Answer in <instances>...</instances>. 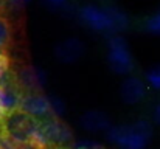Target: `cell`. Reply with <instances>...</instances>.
<instances>
[{
    "label": "cell",
    "instance_id": "6da1fadb",
    "mask_svg": "<svg viewBox=\"0 0 160 149\" xmlns=\"http://www.w3.org/2000/svg\"><path fill=\"white\" fill-rule=\"evenodd\" d=\"M79 22L95 33H103L107 36L120 34L129 28L128 14L117 6H98V5H84L78 9Z\"/></svg>",
    "mask_w": 160,
    "mask_h": 149
},
{
    "label": "cell",
    "instance_id": "7a4b0ae2",
    "mask_svg": "<svg viewBox=\"0 0 160 149\" xmlns=\"http://www.w3.org/2000/svg\"><path fill=\"white\" fill-rule=\"evenodd\" d=\"M154 129L151 121L137 120L129 124L112 126L106 132L107 140L118 149H146L152 138Z\"/></svg>",
    "mask_w": 160,
    "mask_h": 149
},
{
    "label": "cell",
    "instance_id": "3957f363",
    "mask_svg": "<svg viewBox=\"0 0 160 149\" xmlns=\"http://www.w3.org/2000/svg\"><path fill=\"white\" fill-rule=\"evenodd\" d=\"M19 110L34 120L62 118L65 113V104L61 98L47 97L42 92H27L22 95Z\"/></svg>",
    "mask_w": 160,
    "mask_h": 149
},
{
    "label": "cell",
    "instance_id": "277c9868",
    "mask_svg": "<svg viewBox=\"0 0 160 149\" xmlns=\"http://www.w3.org/2000/svg\"><path fill=\"white\" fill-rule=\"evenodd\" d=\"M106 59L110 70L117 75H131L135 62L126 39L120 34H112L106 41Z\"/></svg>",
    "mask_w": 160,
    "mask_h": 149
},
{
    "label": "cell",
    "instance_id": "5b68a950",
    "mask_svg": "<svg viewBox=\"0 0 160 149\" xmlns=\"http://www.w3.org/2000/svg\"><path fill=\"white\" fill-rule=\"evenodd\" d=\"M16 84L19 89L27 92H42L47 84V75L39 67H25L16 76Z\"/></svg>",
    "mask_w": 160,
    "mask_h": 149
},
{
    "label": "cell",
    "instance_id": "8992f818",
    "mask_svg": "<svg viewBox=\"0 0 160 149\" xmlns=\"http://www.w3.org/2000/svg\"><path fill=\"white\" fill-rule=\"evenodd\" d=\"M42 126L50 146H64L73 140V132L65 123L61 121V118L42 120Z\"/></svg>",
    "mask_w": 160,
    "mask_h": 149
},
{
    "label": "cell",
    "instance_id": "52a82bcc",
    "mask_svg": "<svg viewBox=\"0 0 160 149\" xmlns=\"http://www.w3.org/2000/svg\"><path fill=\"white\" fill-rule=\"evenodd\" d=\"M148 84L146 81H143L142 78L138 76H128L123 84H121V89H120V95L123 102L129 104V106H134V104H138L142 102L143 99L146 98V93H148Z\"/></svg>",
    "mask_w": 160,
    "mask_h": 149
},
{
    "label": "cell",
    "instance_id": "ba28073f",
    "mask_svg": "<svg viewBox=\"0 0 160 149\" xmlns=\"http://www.w3.org/2000/svg\"><path fill=\"white\" fill-rule=\"evenodd\" d=\"M84 51H86V45L79 39L68 37L54 47V57L62 64H73L82 57Z\"/></svg>",
    "mask_w": 160,
    "mask_h": 149
},
{
    "label": "cell",
    "instance_id": "9c48e42d",
    "mask_svg": "<svg viewBox=\"0 0 160 149\" xmlns=\"http://www.w3.org/2000/svg\"><path fill=\"white\" fill-rule=\"evenodd\" d=\"M22 95L23 93L16 82L9 86H0V115L3 117V120L20 109Z\"/></svg>",
    "mask_w": 160,
    "mask_h": 149
},
{
    "label": "cell",
    "instance_id": "30bf717a",
    "mask_svg": "<svg viewBox=\"0 0 160 149\" xmlns=\"http://www.w3.org/2000/svg\"><path fill=\"white\" fill-rule=\"evenodd\" d=\"M79 124L84 131L92 132V134H97V132H104L106 134L107 131L113 126L110 118L101 110H89V112L82 113L81 118H79Z\"/></svg>",
    "mask_w": 160,
    "mask_h": 149
},
{
    "label": "cell",
    "instance_id": "8fae6325",
    "mask_svg": "<svg viewBox=\"0 0 160 149\" xmlns=\"http://www.w3.org/2000/svg\"><path fill=\"white\" fill-rule=\"evenodd\" d=\"M9 84H14L11 61L5 51H0V86H9Z\"/></svg>",
    "mask_w": 160,
    "mask_h": 149
},
{
    "label": "cell",
    "instance_id": "7c38bea8",
    "mask_svg": "<svg viewBox=\"0 0 160 149\" xmlns=\"http://www.w3.org/2000/svg\"><path fill=\"white\" fill-rule=\"evenodd\" d=\"M11 37H12L11 25H9L8 19L0 14V51H5L8 48V45L11 42Z\"/></svg>",
    "mask_w": 160,
    "mask_h": 149
},
{
    "label": "cell",
    "instance_id": "4fadbf2b",
    "mask_svg": "<svg viewBox=\"0 0 160 149\" xmlns=\"http://www.w3.org/2000/svg\"><path fill=\"white\" fill-rule=\"evenodd\" d=\"M145 81H146L148 87H151L152 90H160V65L152 67L151 70L146 72Z\"/></svg>",
    "mask_w": 160,
    "mask_h": 149
},
{
    "label": "cell",
    "instance_id": "5bb4252c",
    "mask_svg": "<svg viewBox=\"0 0 160 149\" xmlns=\"http://www.w3.org/2000/svg\"><path fill=\"white\" fill-rule=\"evenodd\" d=\"M145 28L152 33V34H159L160 36V9H157L152 16H149L145 20Z\"/></svg>",
    "mask_w": 160,
    "mask_h": 149
},
{
    "label": "cell",
    "instance_id": "9a60e30c",
    "mask_svg": "<svg viewBox=\"0 0 160 149\" xmlns=\"http://www.w3.org/2000/svg\"><path fill=\"white\" fill-rule=\"evenodd\" d=\"M42 3L47 8H50L52 11H61V12H64V11L70 9V0H42Z\"/></svg>",
    "mask_w": 160,
    "mask_h": 149
},
{
    "label": "cell",
    "instance_id": "2e32d148",
    "mask_svg": "<svg viewBox=\"0 0 160 149\" xmlns=\"http://www.w3.org/2000/svg\"><path fill=\"white\" fill-rule=\"evenodd\" d=\"M72 149H104V148L101 145L92 142V140H81V142L73 143V148Z\"/></svg>",
    "mask_w": 160,
    "mask_h": 149
},
{
    "label": "cell",
    "instance_id": "e0dca14e",
    "mask_svg": "<svg viewBox=\"0 0 160 149\" xmlns=\"http://www.w3.org/2000/svg\"><path fill=\"white\" fill-rule=\"evenodd\" d=\"M31 0H6V8L9 9H14V11H19L22 8H25Z\"/></svg>",
    "mask_w": 160,
    "mask_h": 149
},
{
    "label": "cell",
    "instance_id": "ac0fdd59",
    "mask_svg": "<svg viewBox=\"0 0 160 149\" xmlns=\"http://www.w3.org/2000/svg\"><path fill=\"white\" fill-rule=\"evenodd\" d=\"M152 123L160 126V101L152 107Z\"/></svg>",
    "mask_w": 160,
    "mask_h": 149
},
{
    "label": "cell",
    "instance_id": "d6986e66",
    "mask_svg": "<svg viewBox=\"0 0 160 149\" xmlns=\"http://www.w3.org/2000/svg\"><path fill=\"white\" fill-rule=\"evenodd\" d=\"M3 8H6V0H0V11H2Z\"/></svg>",
    "mask_w": 160,
    "mask_h": 149
},
{
    "label": "cell",
    "instance_id": "ffe728a7",
    "mask_svg": "<svg viewBox=\"0 0 160 149\" xmlns=\"http://www.w3.org/2000/svg\"><path fill=\"white\" fill-rule=\"evenodd\" d=\"M0 121H3V117H2V115H0Z\"/></svg>",
    "mask_w": 160,
    "mask_h": 149
}]
</instances>
